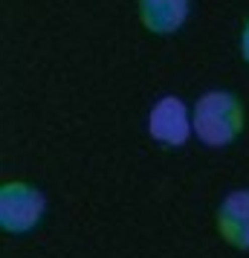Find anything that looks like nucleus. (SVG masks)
I'll return each instance as SVG.
<instances>
[{
	"mask_svg": "<svg viewBox=\"0 0 249 258\" xmlns=\"http://www.w3.org/2000/svg\"><path fill=\"white\" fill-rule=\"evenodd\" d=\"M148 134H151V140L171 145V148L189 140L194 134V122H191V113L183 105V99H177V96L156 99L148 113Z\"/></svg>",
	"mask_w": 249,
	"mask_h": 258,
	"instance_id": "3",
	"label": "nucleus"
},
{
	"mask_svg": "<svg viewBox=\"0 0 249 258\" xmlns=\"http://www.w3.org/2000/svg\"><path fill=\"white\" fill-rule=\"evenodd\" d=\"M191 122H194V134L203 145H229L240 137L243 131V105L235 93L229 90H206V93L194 102L191 110Z\"/></svg>",
	"mask_w": 249,
	"mask_h": 258,
	"instance_id": "1",
	"label": "nucleus"
},
{
	"mask_svg": "<svg viewBox=\"0 0 249 258\" xmlns=\"http://www.w3.org/2000/svg\"><path fill=\"white\" fill-rule=\"evenodd\" d=\"M240 52H243V58L249 61V21L243 24V32H240Z\"/></svg>",
	"mask_w": 249,
	"mask_h": 258,
	"instance_id": "6",
	"label": "nucleus"
},
{
	"mask_svg": "<svg viewBox=\"0 0 249 258\" xmlns=\"http://www.w3.org/2000/svg\"><path fill=\"white\" fill-rule=\"evenodd\" d=\"M217 232L232 246L249 252V188H235L220 200Z\"/></svg>",
	"mask_w": 249,
	"mask_h": 258,
	"instance_id": "4",
	"label": "nucleus"
},
{
	"mask_svg": "<svg viewBox=\"0 0 249 258\" xmlns=\"http://www.w3.org/2000/svg\"><path fill=\"white\" fill-rule=\"evenodd\" d=\"M139 15L151 32L165 35V32H174L186 24L189 0H139Z\"/></svg>",
	"mask_w": 249,
	"mask_h": 258,
	"instance_id": "5",
	"label": "nucleus"
},
{
	"mask_svg": "<svg viewBox=\"0 0 249 258\" xmlns=\"http://www.w3.org/2000/svg\"><path fill=\"white\" fill-rule=\"evenodd\" d=\"M47 200L35 186L24 180H9L0 186V226L6 232H29L44 218Z\"/></svg>",
	"mask_w": 249,
	"mask_h": 258,
	"instance_id": "2",
	"label": "nucleus"
}]
</instances>
